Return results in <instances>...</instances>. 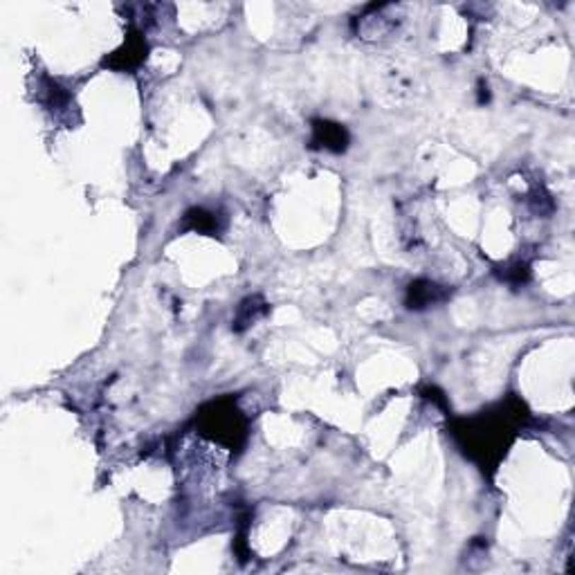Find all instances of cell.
Instances as JSON below:
<instances>
[{"mask_svg":"<svg viewBox=\"0 0 575 575\" xmlns=\"http://www.w3.org/2000/svg\"><path fill=\"white\" fill-rule=\"evenodd\" d=\"M187 223H189L191 229H198V232H211V229L219 227V225H216L214 214L204 211V209H194V211H189V214H187Z\"/></svg>","mask_w":575,"mask_h":575,"instance_id":"3","label":"cell"},{"mask_svg":"<svg viewBox=\"0 0 575 575\" xmlns=\"http://www.w3.org/2000/svg\"><path fill=\"white\" fill-rule=\"evenodd\" d=\"M261 313H263V303H257V299H254L252 310H250V299H248L245 303L240 306V313H238V319H236V328H245V326H250Z\"/></svg>","mask_w":575,"mask_h":575,"instance_id":"4","label":"cell"},{"mask_svg":"<svg viewBox=\"0 0 575 575\" xmlns=\"http://www.w3.org/2000/svg\"><path fill=\"white\" fill-rule=\"evenodd\" d=\"M443 297V290L438 286L429 284V281H418V284L409 286V308H427L434 301Z\"/></svg>","mask_w":575,"mask_h":575,"instance_id":"2","label":"cell"},{"mask_svg":"<svg viewBox=\"0 0 575 575\" xmlns=\"http://www.w3.org/2000/svg\"><path fill=\"white\" fill-rule=\"evenodd\" d=\"M313 142L324 146L328 151H344L349 144V133L342 129L339 124L330 122H317L315 124V137Z\"/></svg>","mask_w":575,"mask_h":575,"instance_id":"1","label":"cell"}]
</instances>
